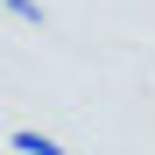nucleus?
I'll return each mask as SVG.
<instances>
[{
	"mask_svg": "<svg viewBox=\"0 0 155 155\" xmlns=\"http://www.w3.org/2000/svg\"><path fill=\"white\" fill-rule=\"evenodd\" d=\"M7 148H14V155H71L64 141H49V134H35V127H14V134H7Z\"/></svg>",
	"mask_w": 155,
	"mask_h": 155,
	"instance_id": "1",
	"label": "nucleus"
},
{
	"mask_svg": "<svg viewBox=\"0 0 155 155\" xmlns=\"http://www.w3.org/2000/svg\"><path fill=\"white\" fill-rule=\"evenodd\" d=\"M7 14H14V21H35V28H42V7H35V0H7Z\"/></svg>",
	"mask_w": 155,
	"mask_h": 155,
	"instance_id": "2",
	"label": "nucleus"
}]
</instances>
